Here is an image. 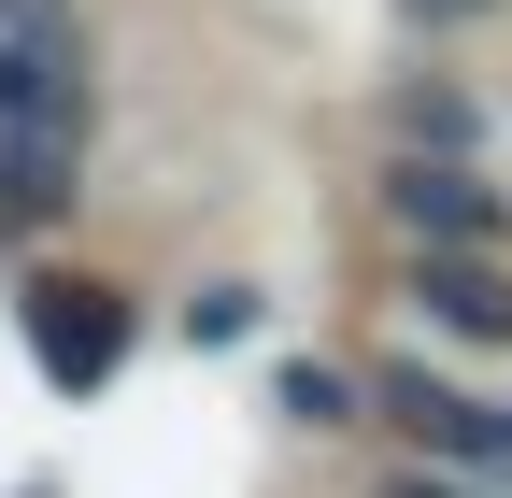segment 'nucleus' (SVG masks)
<instances>
[{
	"mask_svg": "<svg viewBox=\"0 0 512 498\" xmlns=\"http://www.w3.org/2000/svg\"><path fill=\"white\" fill-rule=\"evenodd\" d=\"M384 498H470V484H441V470H399V484H384Z\"/></svg>",
	"mask_w": 512,
	"mask_h": 498,
	"instance_id": "7",
	"label": "nucleus"
},
{
	"mask_svg": "<svg viewBox=\"0 0 512 498\" xmlns=\"http://www.w3.org/2000/svg\"><path fill=\"white\" fill-rule=\"evenodd\" d=\"M413 299H427V328H456V342H512V271L498 257H427Z\"/></svg>",
	"mask_w": 512,
	"mask_h": 498,
	"instance_id": "5",
	"label": "nucleus"
},
{
	"mask_svg": "<svg viewBox=\"0 0 512 498\" xmlns=\"http://www.w3.org/2000/svg\"><path fill=\"white\" fill-rule=\"evenodd\" d=\"M384 214L413 242H441V257H498V228H512V200L470 157H384Z\"/></svg>",
	"mask_w": 512,
	"mask_h": 498,
	"instance_id": "3",
	"label": "nucleus"
},
{
	"mask_svg": "<svg viewBox=\"0 0 512 498\" xmlns=\"http://www.w3.org/2000/svg\"><path fill=\"white\" fill-rule=\"evenodd\" d=\"M285 413L299 427H342V370H285Z\"/></svg>",
	"mask_w": 512,
	"mask_h": 498,
	"instance_id": "6",
	"label": "nucleus"
},
{
	"mask_svg": "<svg viewBox=\"0 0 512 498\" xmlns=\"http://www.w3.org/2000/svg\"><path fill=\"white\" fill-rule=\"evenodd\" d=\"M413 15H484V0H413Z\"/></svg>",
	"mask_w": 512,
	"mask_h": 498,
	"instance_id": "8",
	"label": "nucleus"
},
{
	"mask_svg": "<svg viewBox=\"0 0 512 498\" xmlns=\"http://www.w3.org/2000/svg\"><path fill=\"white\" fill-rule=\"evenodd\" d=\"M15 328H29V356H43L72 399L114 385V356L143 342V314H128L114 285H86V271H29V285H15Z\"/></svg>",
	"mask_w": 512,
	"mask_h": 498,
	"instance_id": "2",
	"label": "nucleus"
},
{
	"mask_svg": "<svg viewBox=\"0 0 512 498\" xmlns=\"http://www.w3.org/2000/svg\"><path fill=\"white\" fill-rule=\"evenodd\" d=\"M72 129H86V57H72V15H57V0H15V29H0V143L72 157Z\"/></svg>",
	"mask_w": 512,
	"mask_h": 498,
	"instance_id": "1",
	"label": "nucleus"
},
{
	"mask_svg": "<svg viewBox=\"0 0 512 498\" xmlns=\"http://www.w3.org/2000/svg\"><path fill=\"white\" fill-rule=\"evenodd\" d=\"M370 413L399 427L413 456H441V470H456V456H498V442H512V413H484V399H456V385H427V370H370Z\"/></svg>",
	"mask_w": 512,
	"mask_h": 498,
	"instance_id": "4",
	"label": "nucleus"
}]
</instances>
